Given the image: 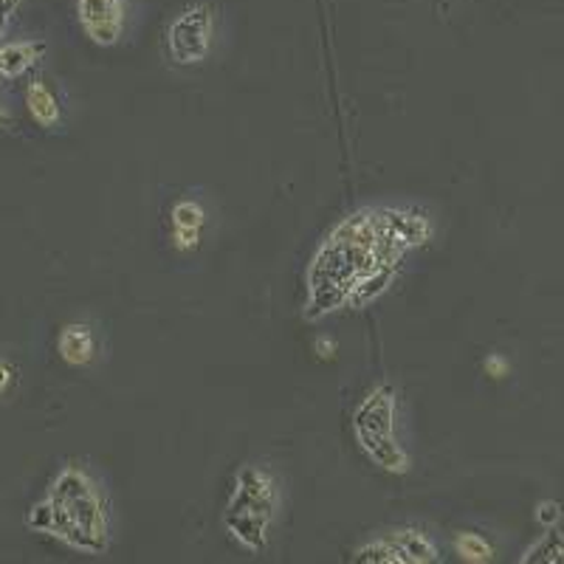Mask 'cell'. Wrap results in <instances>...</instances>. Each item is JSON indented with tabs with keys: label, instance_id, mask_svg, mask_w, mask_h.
<instances>
[{
	"label": "cell",
	"instance_id": "cell-1",
	"mask_svg": "<svg viewBox=\"0 0 564 564\" xmlns=\"http://www.w3.org/2000/svg\"><path fill=\"white\" fill-rule=\"evenodd\" d=\"M435 224L415 204H370L350 212L316 249L305 271L302 316L308 322L379 300L406 254L430 243Z\"/></svg>",
	"mask_w": 564,
	"mask_h": 564
},
{
	"label": "cell",
	"instance_id": "cell-12",
	"mask_svg": "<svg viewBox=\"0 0 564 564\" xmlns=\"http://www.w3.org/2000/svg\"><path fill=\"white\" fill-rule=\"evenodd\" d=\"M522 564H564V533L547 528L520 556Z\"/></svg>",
	"mask_w": 564,
	"mask_h": 564
},
{
	"label": "cell",
	"instance_id": "cell-5",
	"mask_svg": "<svg viewBox=\"0 0 564 564\" xmlns=\"http://www.w3.org/2000/svg\"><path fill=\"white\" fill-rule=\"evenodd\" d=\"M167 57L175 65H200L209 59L215 45V9L206 0L186 3L164 29Z\"/></svg>",
	"mask_w": 564,
	"mask_h": 564
},
{
	"label": "cell",
	"instance_id": "cell-4",
	"mask_svg": "<svg viewBox=\"0 0 564 564\" xmlns=\"http://www.w3.org/2000/svg\"><path fill=\"white\" fill-rule=\"evenodd\" d=\"M350 432L361 455L384 475L401 477L412 468V455L401 441V398L390 381H379L361 395Z\"/></svg>",
	"mask_w": 564,
	"mask_h": 564
},
{
	"label": "cell",
	"instance_id": "cell-16",
	"mask_svg": "<svg viewBox=\"0 0 564 564\" xmlns=\"http://www.w3.org/2000/svg\"><path fill=\"white\" fill-rule=\"evenodd\" d=\"M18 7H20V0H0V43H3L9 20H12V14L18 12Z\"/></svg>",
	"mask_w": 564,
	"mask_h": 564
},
{
	"label": "cell",
	"instance_id": "cell-11",
	"mask_svg": "<svg viewBox=\"0 0 564 564\" xmlns=\"http://www.w3.org/2000/svg\"><path fill=\"white\" fill-rule=\"evenodd\" d=\"M26 110L43 130H57L63 124V108L54 88L45 79H32L26 85Z\"/></svg>",
	"mask_w": 564,
	"mask_h": 564
},
{
	"label": "cell",
	"instance_id": "cell-6",
	"mask_svg": "<svg viewBox=\"0 0 564 564\" xmlns=\"http://www.w3.org/2000/svg\"><path fill=\"white\" fill-rule=\"evenodd\" d=\"M352 562L370 564H435L441 562V547L423 533L421 528H390L376 536L365 539L356 551Z\"/></svg>",
	"mask_w": 564,
	"mask_h": 564
},
{
	"label": "cell",
	"instance_id": "cell-2",
	"mask_svg": "<svg viewBox=\"0 0 564 564\" xmlns=\"http://www.w3.org/2000/svg\"><path fill=\"white\" fill-rule=\"evenodd\" d=\"M26 528L83 556H102L113 545L108 494L99 477L77 460L54 471L43 497L29 508Z\"/></svg>",
	"mask_w": 564,
	"mask_h": 564
},
{
	"label": "cell",
	"instance_id": "cell-14",
	"mask_svg": "<svg viewBox=\"0 0 564 564\" xmlns=\"http://www.w3.org/2000/svg\"><path fill=\"white\" fill-rule=\"evenodd\" d=\"M533 520H536V525L542 528V531L556 528L558 522H562V506H558L556 500H542L536 506V511H533Z\"/></svg>",
	"mask_w": 564,
	"mask_h": 564
},
{
	"label": "cell",
	"instance_id": "cell-8",
	"mask_svg": "<svg viewBox=\"0 0 564 564\" xmlns=\"http://www.w3.org/2000/svg\"><path fill=\"white\" fill-rule=\"evenodd\" d=\"M206 231V206L193 195L175 200L170 206V240L178 254H193Z\"/></svg>",
	"mask_w": 564,
	"mask_h": 564
},
{
	"label": "cell",
	"instance_id": "cell-9",
	"mask_svg": "<svg viewBox=\"0 0 564 564\" xmlns=\"http://www.w3.org/2000/svg\"><path fill=\"white\" fill-rule=\"evenodd\" d=\"M57 352L59 359L68 367L94 365V359H97L99 352L94 325H90V322H68V325H63V330H59L57 336Z\"/></svg>",
	"mask_w": 564,
	"mask_h": 564
},
{
	"label": "cell",
	"instance_id": "cell-3",
	"mask_svg": "<svg viewBox=\"0 0 564 564\" xmlns=\"http://www.w3.org/2000/svg\"><path fill=\"white\" fill-rule=\"evenodd\" d=\"M280 511L282 486L274 468L265 463H243L231 477L220 525L240 551L260 556L269 551Z\"/></svg>",
	"mask_w": 564,
	"mask_h": 564
},
{
	"label": "cell",
	"instance_id": "cell-18",
	"mask_svg": "<svg viewBox=\"0 0 564 564\" xmlns=\"http://www.w3.org/2000/svg\"><path fill=\"white\" fill-rule=\"evenodd\" d=\"M3 124H7V110L0 108V128H3Z\"/></svg>",
	"mask_w": 564,
	"mask_h": 564
},
{
	"label": "cell",
	"instance_id": "cell-10",
	"mask_svg": "<svg viewBox=\"0 0 564 564\" xmlns=\"http://www.w3.org/2000/svg\"><path fill=\"white\" fill-rule=\"evenodd\" d=\"M45 45L40 40H12L0 43V77L20 79L43 59Z\"/></svg>",
	"mask_w": 564,
	"mask_h": 564
},
{
	"label": "cell",
	"instance_id": "cell-7",
	"mask_svg": "<svg viewBox=\"0 0 564 564\" xmlns=\"http://www.w3.org/2000/svg\"><path fill=\"white\" fill-rule=\"evenodd\" d=\"M77 20L90 43L113 48L128 32V0H77Z\"/></svg>",
	"mask_w": 564,
	"mask_h": 564
},
{
	"label": "cell",
	"instance_id": "cell-17",
	"mask_svg": "<svg viewBox=\"0 0 564 564\" xmlns=\"http://www.w3.org/2000/svg\"><path fill=\"white\" fill-rule=\"evenodd\" d=\"M486 370H488V376H494V379H506L508 361L502 359V356H497V352H491V356L486 359Z\"/></svg>",
	"mask_w": 564,
	"mask_h": 564
},
{
	"label": "cell",
	"instance_id": "cell-15",
	"mask_svg": "<svg viewBox=\"0 0 564 564\" xmlns=\"http://www.w3.org/2000/svg\"><path fill=\"white\" fill-rule=\"evenodd\" d=\"M14 381H18V367H14L9 359H3V356H0V401H3L9 392H12Z\"/></svg>",
	"mask_w": 564,
	"mask_h": 564
},
{
	"label": "cell",
	"instance_id": "cell-13",
	"mask_svg": "<svg viewBox=\"0 0 564 564\" xmlns=\"http://www.w3.org/2000/svg\"><path fill=\"white\" fill-rule=\"evenodd\" d=\"M455 553L468 564H482L494 558V545L482 533L475 531H460L455 536Z\"/></svg>",
	"mask_w": 564,
	"mask_h": 564
}]
</instances>
